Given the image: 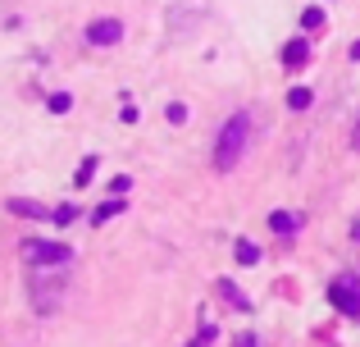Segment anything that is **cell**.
<instances>
[{"mask_svg": "<svg viewBox=\"0 0 360 347\" xmlns=\"http://www.w3.org/2000/svg\"><path fill=\"white\" fill-rule=\"evenodd\" d=\"M233 256H238V265H255V260H260V247H255L251 238H238L233 242Z\"/></svg>", "mask_w": 360, "mask_h": 347, "instance_id": "cell-10", "label": "cell"}, {"mask_svg": "<svg viewBox=\"0 0 360 347\" xmlns=\"http://www.w3.org/2000/svg\"><path fill=\"white\" fill-rule=\"evenodd\" d=\"M352 146H356V151H360V124H356V137H352Z\"/></svg>", "mask_w": 360, "mask_h": 347, "instance_id": "cell-20", "label": "cell"}, {"mask_svg": "<svg viewBox=\"0 0 360 347\" xmlns=\"http://www.w3.org/2000/svg\"><path fill=\"white\" fill-rule=\"evenodd\" d=\"M328 306L360 320V279L356 275H338L333 284H328Z\"/></svg>", "mask_w": 360, "mask_h": 347, "instance_id": "cell-3", "label": "cell"}, {"mask_svg": "<svg viewBox=\"0 0 360 347\" xmlns=\"http://www.w3.org/2000/svg\"><path fill=\"white\" fill-rule=\"evenodd\" d=\"M214 293H219V297H224V302H229V306H233V311H251V297H246V293H242V288H238V284H233V279H219V284H214Z\"/></svg>", "mask_w": 360, "mask_h": 347, "instance_id": "cell-7", "label": "cell"}, {"mask_svg": "<svg viewBox=\"0 0 360 347\" xmlns=\"http://www.w3.org/2000/svg\"><path fill=\"white\" fill-rule=\"evenodd\" d=\"M310 101H315V92H310V87H292L288 92V106L292 110H310Z\"/></svg>", "mask_w": 360, "mask_h": 347, "instance_id": "cell-12", "label": "cell"}, {"mask_svg": "<svg viewBox=\"0 0 360 347\" xmlns=\"http://www.w3.org/2000/svg\"><path fill=\"white\" fill-rule=\"evenodd\" d=\"M46 106H51V115H69V110H73V96H69V92H51V96H46Z\"/></svg>", "mask_w": 360, "mask_h": 347, "instance_id": "cell-11", "label": "cell"}, {"mask_svg": "<svg viewBox=\"0 0 360 347\" xmlns=\"http://www.w3.org/2000/svg\"><path fill=\"white\" fill-rule=\"evenodd\" d=\"M9 210H14V215H23V220H55V210H51V206L27 201V196H9Z\"/></svg>", "mask_w": 360, "mask_h": 347, "instance_id": "cell-6", "label": "cell"}, {"mask_svg": "<svg viewBox=\"0 0 360 347\" xmlns=\"http://www.w3.org/2000/svg\"><path fill=\"white\" fill-rule=\"evenodd\" d=\"M165 119H169V124H187V106H183V101H169Z\"/></svg>", "mask_w": 360, "mask_h": 347, "instance_id": "cell-17", "label": "cell"}, {"mask_svg": "<svg viewBox=\"0 0 360 347\" xmlns=\"http://www.w3.org/2000/svg\"><path fill=\"white\" fill-rule=\"evenodd\" d=\"M356 242H360V229H356Z\"/></svg>", "mask_w": 360, "mask_h": 347, "instance_id": "cell-21", "label": "cell"}, {"mask_svg": "<svg viewBox=\"0 0 360 347\" xmlns=\"http://www.w3.org/2000/svg\"><path fill=\"white\" fill-rule=\"evenodd\" d=\"M123 210V201H105V206H96V215H91V224H105L110 215H119Z\"/></svg>", "mask_w": 360, "mask_h": 347, "instance_id": "cell-16", "label": "cell"}, {"mask_svg": "<svg viewBox=\"0 0 360 347\" xmlns=\"http://www.w3.org/2000/svg\"><path fill=\"white\" fill-rule=\"evenodd\" d=\"M96 165H101L96 156H87V160L78 165V178H73V183H78V187H87V183H91V174H96Z\"/></svg>", "mask_w": 360, "mask_h": 347, "instance_id": "cell-13", "label": "cell"}, {"mask_svg": "<svg viewBox=\"0 0 360 347\" xmlns=\"http://www.w3.org/2000/svg\"><path fill=\"white\" fill-rule=\"evenodd\" d=\"M283 64H288V69H301V64H310V42H306V37H297V42L283 46Z\"/></svg>", "mask_w": 360, "mask_h": 347, "instance_id": "cell-8", "label": "cell"}, {"mask_svg": "<svg viewBox=\"0 0 360 347\" xmlns=\"http://www.w3.org/2000/svg\"><path fill=\"white\" fill-rule=\"evenodd\" d=\"M233 347H260V339H255V334H238V343Z\"/></svg>", "mask_w": 360, "mask_h": 347, "instance_id": "cell-18", "label": "cell"}, {"mask_svg": "<svg viewBox=\"0 0 360 347\" xmlns=\"http://www.w3.org/2000/svg\"><path fill=\"white\" fill-rule=\"evenodd\" d=\"M319 23H324V9H319V5H310L306 14H301V27H306V32H315Z\"/></svg>", "mask_w": 360, "mask_h": 347, "instance_id": "cell-14", "label": "cell"}, {"mask_svg": "<svg viewBox=\"0 0 360 347\" xmlns=\"http://www.w3.org/2000/svg\"><path fill=\"white\" fill-rule=\"evenodd\" d=\"M352 60H360V37H356V42H352Z\"/></svg>", "mask_w": 360, "mask_h": 347, "instance_id": "cell-19", "label": "cell"}, {"mask_svg": "<svg viewBox=\"0 0 360 347\" xmlns=\"http://www.w3.org/2000/svg\"><path fill=\"white\" fill-rule=\"evenodd\" d=\"M64 302V275H37L32 279V306L41 315H55Z\"/></svg>", "mask_w": 360, "mask_h": 347, "instance_id": "cell-4", "label": "cell"}, {"mask_svg": "<svg viewBox=\"0 0 360 347\" xmlns=\"http://www.w3.org/2000/svg\"><path fill=\"white\" fill-rule=\"evenodd\" d=\"M23 256L32 260V265H41V270H60V265L73 260V247H69V242H51V238H27Z\"/></svg>", "mask_w": 360, "mask_h": 347, "instance_id": "cell-2", "label": "cell"}, {"mask_svg": "<svg viewBox=\"0 0 360 347\" xmlns=\"http://www.w3.org/2000/svg\"><path fill=\"white\" fill-rule=\"evenodd\" d=\"M269 229L283 233V238H292V233H301V215L297 210H274L269 215Z\"/></svg>", "mask_w": 360, "mask_h": 347, "instance_id": "cell-9", "label": "cell"}, {"mask_svg": "<svg viewBox=\"0 0 360 347\" xmlns=\"http://www.w3.org/2000/svg\"><path fill=\"white\" fill-rule=\"evenodd\" d=\"M246 142H251V115H246V110H238V115H233L229 124L219 128V137H214V170H219V174L238 170Z\"/></svg>", "mask_w": 360, "mask_h": 347, "instance_id": "cell-1", "label": "cell"}, {"mask_svg": "<svg viewBox=\"0 0 360 347\" xmlns=\"http://www.w3.org/2000/svg\"><path fill=\"white\" fill-rule=\"evenodd\" d=\"M73 220H78V206H73V201L55 206V224H60V229H64V224H73Z\"/></svg>", "mask_w": 360, "mask_h": 347, "instance_id": "cell-15", "label": "cell"}, {"mask_svg": "<svg viewBox=\"0 0 360 347\" xmlns=\"http://www.w3.org/2000/svg\"><path fill=\"white\" fill-rule=\"evenodd\" d=\"M119 37H123L119 18H91V23H87V42L91 46H115Z\"/></svg>", "mask_w": 360, "mask_h": 347, "instance_id": "cell-5", "label": "cell"}]
</instances>
